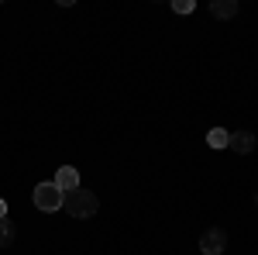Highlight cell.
Segmentation results:
<instances>
[{"mask_svg":"<svg viewBox=\"0 0 258 255\" xmlns=\"http://www.w3.org/2000/svg\"><path fill=\"white\" fill-rule=\"evenodd\" d=\"M62 200H66V193H62L55 183H38V186H35V207L45 211V214L62 211Z\"/></svg>","mask_w":258,"mask_h":255,"instance_id":"2","label":"cell"},{"mask_svg":"<svg viewBox=\"0 0 258 255\" xmlns=\"http://www.w3.org/2000/svg\"><path fill=\"white\" fill-rule=\"evenodd\" d=\"M14 221H7V217H0V248H11L14 245Z\"/></svg>","mask_w":258,"mask_h":255,"instance_id":"7","label":"cell"},{"mask_svg":"<svg viewBox=\"0 0 258 255\" xmlns=\"http://www.w3.org/2000/svg\"><path fill=\"white\" fill-rule=\"evenodd\" d=\"M210 14H214V18H234V14H238V4H234V0H214V4H210Z\"/></svg>","mask_w":258,"mask_h":255,"instance_id":"6","label":"cell"},{"mask_svg":"<svg viewBox=\"0 0 258 255\" xmlns=\"http://www.w3.org/2000/svg\"><path fill=\"white\" fill-rule=\"evenodd\" d=\"M200 248H203V255H224V248H227V235H224L220 228H210L207 235L200 238Z\"/></svg>","mask_w":258,"mask_h":255,"instance_id":"3","label":"cell"},{"mask_svg":"<svg viewBox=\"0 0 258 255\" xmlns=\"http://www.w3.org/2000/svg\"><path fill=\"white\" fill-rule=\"evenodd\" d=\"M55 186H59L62 193H73V190H80V173L73 169V166H62L59 173H55V179H52Z\"/></svg>","mask_w":258,"mask_h":255,"instance_id":"4","label":"cell"},{"mask_svg":"<svg viewBox=\"0 0 258 255\" xmlns=\"http://www.w3.org/2000/svg\"><path fill=\"white\" fill-rule=\"evenodd\" d=\"M62 211L69 217H93L100 211V200L97 193H90V190H73V193H66V200H62Z\"/></svg>","mask_w":258,"mask_h":255,"instance_id":"1","label":"cell"},{"mask_svg":"<svg viewBox=\"0 0 258 255\" xmlns=\"http://www.w3.org/2000/svg\"><path fill=\"white\" fill-rule=\"evenodd\" d=\"M172 11H176V14H193V0H176Z\"/></svg>","mask_w":258,"mask_h":255,"instance_id":"9","label":"cell"},{"mask_svg":"<svg viewBox=\"0 0 258 255\" xmlns=\"http://www.w3.org/2000/svg\"><path fill=\"white\" fill-rule=\"evenodd\" d=\"M227 141H231V131L210 128V135H207V145H210V148H227Z\"/></svg>","mask_w":258,"mask_h":255,"instance_id":"8","label":"cell"},{"mask_svg":"<svg viewBox=\"0 0 258 255\" xmlns=\"http://www.w3.org/2000/svg\"><path fill=\"white\" fill-rule=\"evenodd\" d=\"M0 217H7V200H0Z\"/></svg>","mask_w":258,"mask_h":255,"instance_id":"10","label":"cell"},{"mask_svg":"<svg viewBox=\"0 0 258 255\" xmlns=\"http://www.w3.org/2000/svg\"><path fill=\"white\" fill-rule=\"evenodd\" d=\"M227 148H234L238 156H248V152L255 148V135H251V131H234L231 141H227Z\"/></svg>","mask_w":258,"mask_h":255,"instance_id":"5","label":"cell"}]
</instances>
